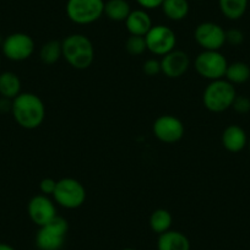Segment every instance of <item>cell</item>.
<instances>
[{
    "label": "cell",
    "mask_w": 250,
    "mask_h": 250,
    "mask_svg": "<svg viewBox=\"0 0 250 250\" xmlns=\"http://www.w3.org/2000/svg\"><path fill=\"white\" fill-rule=\"evenodd\" d=\"M11 113L21 128L33 130L44 122L45 105L40 96L32 92H21L13 100Z\"/></svg>",
    "instance_id": "1"
},
{
    "label": "cell",
    "mask_w": 250,
    "mask_h": 250,
    "mask_svg": "<svg viewBox=\"0 0 250 250\" xmlns=\"http://www.w3.org/2000/svg\"><path fill=\"white\" fill-rule=\"evenodd\" d=\"M62 58L71 68L86 70L95 60V47L90 38L81 33H73L62 41Z\"/></svg>",
    "instance_id": "2"
},
{
    "label": "cell",
    "mask_w": 250,
    "mask_h": 250,
    "mask_svg": "<svg viewBox=\"0 0 250 250\" xmlns=\"http://www.w3.org/2000/svg\"><path fill=\"white\" fill-rule=\"evenodd\" d=\"M237 97L234 85L226 79L210 81L203 93V103L212 113H222L232 108L233 101Z\"/></svg>",
    "instance_id": "3"
},
{
    "label": "cell",
    "mask_w": 250,
    "mask_h": 250,
    "mask_svg": "<svg viewBox=\"0 0 250 250\" xmlns=\"http://www.w3.org/2000/svg\"><path fill=\"white\" fill-rule=\"evenodd\" d=\"M69 223L57 215L50 222L42 226L36 234V245L40 250H60L65 243Z\"/></svg>",
    "instance_id": "4"
},
{
    "label": "cell",
    "mask_w": 250,
    "mask_h": 250,
    "mask_svg": "<svg viewBox=\"0 0 250 250\" xmlns=\"http://www.w3.org/2000/svg\"><path fill=\"white\" fill-rule=\"evenodd\" d=\"M53 200L64 208H79L86 201V189L75 178H62L57 182Z\"/></svg>",
    "instance_id": "5"
},
{
    "label": "cell",
    "mask_w": 250,
    "mask_h": 250,
    "mask_svg": "<svg viewBox=\"0 0 250 250\" xmlns=\"http://www.w3.org/2000/svg\"><path fill=\"white\" fill-rule=\"evenodd\" d=\"M104 0H68L65 11L76 25H91L104 15Z\"/></svg>",
    "instance_id": "6"
},
{
    "label": "cell",
    "mask_w": 250,
    "mask_h": 250,
    "mask_svg": "<svg viewBox=\"0 0 250 250\" xmlns=\"http://www.w3.org/2000/svg\"><path fill=\"white\" fill-rule=\"evenodd\" d=\"M227 66V59L220 50H203L194 60L196 73L208 81L225 78Z\"/></svg>",
    "instance_id": "7"
},
{
    "label": "cell",
    "mask_w": 250,
    "mask_h": 250,
    "mask_svg": "<svg viewBox=\"0 0 250 250\" xmlns=\"http://www.w3.org/2000/svg\"><path fill=\"white\" fill-rule=\"evenodd\" d=\"M4 57L13 62L27 60L35 52V41L30 35L15 32L4 38L1 43Z\"/></svg>",
    "instance_id": "8"
},
{
    "label": "cell",
    "mask_w": 250,
    "mask_h": 250,
    "mask_svg": "<svg viewBox=\"0 0 250 250\" xmlns=\"http://www.w3.org/2000/svg\"><path fill=\"white\" fill-rule=\"evenodd\" d=\"M147 50L157 57H163L175 49L177 36L170 27L165 25H155L145 36Z\"/></svg>",
    "instance_id": "9"
},
{
    "label": "cell",
    "mask_w": 250,
    "mask_h": 250,
    "mask_svg": "<svg viewBox=\"0 0 250 250\" xmlns=\"http://www.w3.org/2000/svg\"><path fill=\"white\" fill-rule=\"evenodd\" d=\"M152 131L156 139H158L161 143L175 144L183 139L185 128L179 118L170 114H163L153 122Z\"/></svg>",
    "instance_id": "10"
},
{
    "label": "cell",
    "mask_w": 250,
    "mask_h": 250,
    "mask_svg": "<svg viewBox=\"0 0 250 250\" xmlns=\"http://www.w3.org/2000/svg\"><path fill=\"white\" fill-rule=\"evenodd\" d=\"M194 38L203 50H221L226 44V31L218 23L205 21L196 26Z\"/></svg>",
    "instance_id": "11"
},
{
    "label": "cell",
    "mask_w": 250,
    "mask_h": 250,
    "mask_svg": "<svg viewBox=\"0 0 250 250\" xmlns=\"http://www.w3.org/2000/svg\"><path fill=\"white\" fill-rule=\"evenodd\" d=\"M27 213L31 221L38 227L47 225L58 215L54 200L43 194L35 195L28 201Z\"/></svg>",
    "instance_id": "12"
},
{
    "label": "cell",
    "mask_w": 250,
    "mask_h": 250,
    "mask_svg": "<svg viewBox=\"0 0 250 250\" xmlns=\"http://www.w3.org/2000/svg\"><path fill=\"white\" fill-rule=\"evenodd\" d=\"M160 62L161 71L169 79L182 78L190 68V58L183 50H172L163 55Z\"/></svg>",
    "instance_id": "13"
},
{
    "label": "cell",
    "mask_w": 250,
    "mask_h": 250,
    "mask_svg": "<svg viewBox=\"0 0 250 250\" xmlns=\"http://www.w3.org/2000/svg\"><path fill=\"white\" fill-rule=\"evenodd\" d=\"M222 145L228 152L238 153L248 146V136L244 129L239 125H228L222 133Z\"/></svg>",
    "instance_id": "14"
},
{
    "label": "cell",
    "mask_w": 250,
    "mask_h": 250,
    "mask_svg": "<svg viewBox=\"0 0 250 250\" xmlns=\"http://www.w3.org/2000/svg\"><path fill=\"white\" fill-rule=\"evenodd\" d=\"M124 22L125 27L131 36H143V37L147 35V32L153 26L150 15L144 9L131 10Z\"/></svg>",
    "instance_id": "15"
},
{
    "label": "cell",
    "mask_w": 250,
    "mask_h": 250,
    "mask_svg": "<svg viewBox=\"0 0 250 250\" xmlns=\"http://www.w3.org/2000/svg\"><path fill=\"white\" fill-rule=\"evenodd\" d=\"M157 250H190V242L184 233L169 229L158 237Z\"/></svg>",
    "instance_id": "16"
},
{
    "label": "cell",
    "mask_w": 250,
    "mask_h": 250,
    "mask_svg": "<svg viewBox=\"0 0 250 250\" xmlns=\"http://www.w3.org/2000/svg\"><path fill=\"white\" fill-rule=\"evenodd\" d=\"M21 93V80L13 71L0 74V96L14 100Z\"/></svg>",
    "instance_id": "17"
},
{
    "label": "cell",
    "mask_w": 250,
    "mask_h": 250,
    "mask_svg": "<svg viewBox=\"0 0 250 250\" xmlns=\"http://www.w3.org/2000/svg\"><path fill=\"white\" fill-rule=\"evenodd\" d=\"M249 0H218V8L228 20H239L247 13Z\"/></svg>",
    "instance_id": "18"
},
{
    "label": "cell",
    "mask_w": 250,
    "mask_h": 250,
    "mask_svg": "<svg viewBox=\"0 0 250 250\" xmlns=\"http://www.w3.org/2000/svg\"><path fill=\"white\" fill-rule=\"evenodd\" d=\"M130 13V4L126 0H108L104 4V15L114 22L125 21Z\"/></svg>",
    "instance_id": "19"
},
{
    "label": "cell",
    "mask_w": 250,
    "mask_h": 250,
    "mask_svg": "<svg viewBox=\"0 0 250 250\" xmlns=\"http://www.w3.org/2000/svg\"><path fill=\"white\" fill-rule=\"evenodd\" d=\"M161 8L167 19L172 21H182L188 16L190 6L188 0H165Z\"/></svg>",
    "instance_id": "20"
},
{
    "label": "cell",
    "mask_w": 250,
    "mask_h": 250,
    "mask_svg": "<svg viewBox=\"0 0 250 250\" xmlns=\"http://www.w3.org/2000/svg\"><path fill=\"white\" fill-rule=\"evenodd\" d=\"M226 80L232 85H242L250 80V68L247 62H234L228 64L225 75Z\"/></svg>",
    "instance_id": "21"
},
{
    "label": "cell",
    "mask_w": 250,
    "mask_h": 250,
    "mask_svg": "<svg viewBox=\"0 0 250 250\" xmlns=\"http://www.w3.org/2000/svg\"><path fill=\"white\" fill-rule=\"evenodd\" d=\"M172 215L166 208H157V210H155L151 213L150 220H148L151 230L153 233H157L158 235L169 230L170 227H172Z\"/></svg>",
    "instance_id": "22"
},
{
    "label": "cell",
    "mask_w": 250,
    "mask_h": 250,
    "mask_svg": "<svg viewBox=\"0 0 250 250\" xmlns=\"http://www.w3.org/2000/svg\"><path fill=\"white\" fill-rule=\"evenodd\" d=\"M40 58L45 65H53L57 62H59L60 58H62V41L52 40L45 42L41 47Z\"/></svg>",
    "instance_id": "23"
},
{
    "label": "cell",
    "mask_w": 250,
    "mask_h": 250,
    "mask_svg": "<svg viewBox=\"0 0 250 250\" xmlns=\"http://www.w3.org/2000/svg\"><path fill=\"white\" fill-rule=\"evenodd\" d=\"M125 49L133 57H138V55L144 54L147 50L146 47L145 37L143 36H131L125 42Z\"/></svg>",
    "instance_id": "24"
},
{
    "label": "cell",
    "mask_w": 250,
    "mask_h": 250,
    "mask_svg": "<svg viewBox=\"0 0 250 250\" xmlns=\"http://www.w3.org/2000/svg\"><path fill=\"white\" fill-rule=\"evenodd\" d=\"M232 108L238 114H248L250 112V98L247 96L237 95V97L233 101Z\"/></svg>",
    "instance_id": "25"
},
{
    "label": "cell",
    "mask_w": 250,
    "mask_h": 250,
    "mask_svg": "<svg viewBox=\"0 0 250 250\" xmlns=\"http://www.w3.org/2000/svg\"><path fill=\"white\" fill-rule=\"evenodd\" d=\"M244 42V33L238 28H230L226 31V44L232 47H239Z\"/></svg>",
    "instance_id": "26"
},
{
    "label": "cell",
    "mask_w": 250,
    "mask_h": 250,
    "mask_svg": "<svg viewBox=\"0 0 250 250\" xmlns=\"http://www.w3.org/2000/svg\"><path fill=\"white\" fill-rule=\"evenodd\" d=\"M143 71L147 76H157L158 74L162 73L161 71V62L155 58L147 59L143 64Z\"/></svg>",
    "instance_id": "27"
},
{
    "label": "cell",
    "mask_w": 250,
    "mask_h": 250,
    "mask_svg": "<svg viewBox=\"0 0 250 250\" xmlns=\"http://www.w3.org/2000/svg\"><path fill=\"white\" fill-rule=\"evenodd\" d=\"M58 180L53 179V178H43L40 183V190L43 195L47 196H53L55 190V187H57Z\"/></svg>",
    "instance_id": "28"
},
{
    "label": "cell",
    "mask_w": 250,
    "mask_h": 250,
    "mask_svg": "<svg viewBox=\"0 0 250 250\" xmlns=\"http://www.w3.org/2000/svg\"><path fill=\"white\" fill-rule=\"evenodd\" d=\"M165 0H136V3L141 6L144 10H153L162 6V3Z\"/></svg>",
    "instance_id": "29"
},
{
    "label": "cell",
    "mask_w": 250,
    "mask_h": 250,
    "mask_svg": "<svg viewBox=\"0 0 250 250\" xmlns=\"http://www.w3.org/2000/svg\"><path fill=\"white\" fill-rule=\"evenodd\" d=\"M11 108H13V100L5 97L0 98V113L11 112Z\"/></svg>",
    "instance_id": "30"
},
{
    "label": "cell",
    "mask_w": 250,
    "mask_h": 250,
    "mask_svg": "<svg viewBox=\"0 0 250 250\" xmlns=\"http://www.w3.org/2000/svg\"><path fill=\"white\" fill-rule=\"evenodd\" d=\"M0 250H16L15 248L11 245L6 244V243H0Z\"/></svg>",
    "instance_id": "31"
},
{
    "label": "cell",
    "mask_w": 250,
    "mask_h": 250,
    "mask_svg": "<svg viewBox=\"0 0 250 250\" xmlns=\"http://www.w3.org/2000/svg\"><path fill=\"white\" fill-rule=\"evenodd\" d=\"M123 250H136V249H134V248H125V249Z\"/></svg>",
    "instance_id": "32"
},
{
    "label": "cell",
    "mask_w": 250,
    "mask_h": 250,
    "mask_svg": "<svg viewBox=\"0 0 250 250\" xmlns=\"http://www.w3.org/2000/svg\"><path fill=\"white\" fill-rule=\"evenodd\" d=\"M248 147H249V151H250V141H249V143H248Z\"/></svg>",
    "instance_id": "33"
},
{
    "label": "cell",
    "mask_w": 250,
    "mask_h": 250,
    "mask_svg": "<svg viewBox=\"0 0 250 250\" xmlns=\"http://www.w3.org/2000/svg\"><path fill=\"white\" fill-rule=\"evenodd\" d=\"M196 1H203V0H196Z\"/></svg>",
    "instance_id": "34"
},
{
    "label": "cell",
    "mask_w": 250,
    "mask_h": 250,
    "mask_svg": "<svg viewBox=\"0 0 250 250\" xmlns=\"http://www.w3.org/2000/svg\"><path fill=\"white\" fill-rule=\"evenodd\" d=\"M0 62H1V58H0Z\"/></svg>",
    "instance_id": "35"
}]
</instances>
